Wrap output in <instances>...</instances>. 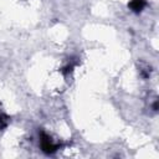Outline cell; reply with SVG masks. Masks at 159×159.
<instances>
[{"mask_svg": "<svg viewBox=\"0 0 159 159\" xmlns=\"http://www.w3.org/2000/svg\"><path fill=\"white\" fill-rule=\"evenodd\" d=\"M60 143H56L46 132H40V148L46 154H53L60 149Z\"/></svg>", "mask_w": 159, "mask_h": 159, "instance_id": "6da1fadb", "label": "cell"}, {"mask_svg": "<svg viewBox=\"0 0 159 159\" xmlns=\"http://www.w3.org/2000/svg\"><path fill=\"white\" fill-rule=\"evenodd\" d=\"M147 6V1L145 0H130L128 2V7L130 9V11L139 14L144 10V7Z\"/></svg>", "mask_w": 159, "mask_h": 159, "instance_id": "7a4b0ae2", "label": "cell"}, {"mask_svg": "<svg viewBox=\"0 0 159 159\" xmlns=\"http://www.w3.org/2000/svg\"><path fill=\"white\" fill-rule=\"evenodd\" d=\"M9 123H10V118H9L6 114L0 113V129H5V128H7Z\"/></svg>", "mask_w": 159, "mask_h": 159, "instance_id": "3957f363", "label": "cell"}, {"mask_svg": "<svg viewBox=\"0 0 159 159\" xmlns=\"http://www.w3.org/2000/svg\"><path fill=\"white\" fill-rule=\"evenodd\" d=\"M73 68H75V63H73V62H70V63H67L61 71H62L63 75H68V73H71V72L73 71Z\"/></svg>", "mask_w": 159, "mask_h": 159, "instance_id": "277c9868", "label": "cell"}]
</instances>
